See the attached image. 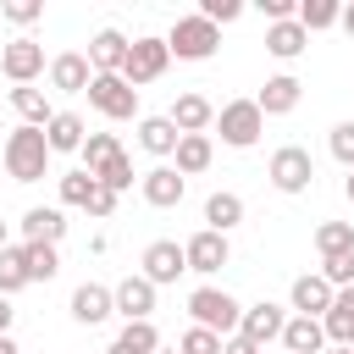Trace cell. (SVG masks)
Returning <instances> with one entry per match:
<instances>
[{
	"label": "cell",
	"mask_w": 354,
	"mask_h": 354,
	"mask_svg": "<svg viewBox=\"0 0 354 354\" xmlns=\"http://www.w3.org/2000/svg\"><path fill=\"white\" fill-rule=\"evenodd\" d=\"M6 171L17 177V183H39L44 171H50V144H44V127H11L6 133Z\"/></svg>",
	"instance_id": "1"
},
{
	"label": "cell",
	"mask_w": 354,
	"mask_h": 354,
	"mask_svg": "<svg viewBox=\"0 0 354 354\" xmlns=\"http://www.w3.org/2000/svg\"><path fill=\"white\" fill-rule=\"evenodd\" d=\"M188 315H194V326H205V332H216L227 343L238 332V321H243V304L227 288H194L188 293Z\"/></svg>",
	"instance_id": "2"
},
{
	"label": "cell",
	"mask_w": 354,
	"mask_h": 354,
	"mask_svg": "<svg viewBox=\"0 0 354 354\" xmlns=\"http://www.w3.org/2000/svg\"><path fill=\"white\" fill-rule=\"evenodd\" d=\"M171 66V50H166V39H155V33H144V39H133L127 44V61H122V83L127 88H144V83H155L160 72Z\"/></svg>",
	"instance_id": "3"
},
{
	"label": "cell",
	"mask_w": 354,
	"mask_h": 354,
	"mask_svg": "<svg viewBox=\"0 0 354 354\" xmlns=\"http://www.w3.org/2000/svg\"><path fill=\"white\" fill-rule=\"evenodd\" d=\"M216 44H221V33L194 11V17H177L171 22V33H166V50L177 55V61H210L216 55Z\"/></svg>",
	"instance_id": "4"
},
{
	"label": "cell",
	"mask_w": 354,
	"mask_h": 354,
	"mask_svg": "<svg viewBox=\"0 0 354 354\" xmlns=\"http://www.w3.org/2000/svg\"><path fill=\"white\" fill-rule=\"evenodd\" d=\"M216 127H221V144L249 149V144H260L266 116H260V105H254V100H227V105L216 111Z\"/></svg>",
	"instance_id": "5"
},
{
	"label": "cell",
	"mask_w": 354,
	"mask_h": 354,
	"mask_svg": "<svg viewBox=\"0 0 354 354\" xmlns=\"http://www.w3.org/2000/svg\"><path fill=\"white\" fill-rule=\"evenodd\" d=\"M266 177H271V188H277V194H304V188H310V177H315V160H310V149H304V144H282V149L271 155Z\"/></svg>",
	"instance_id": "6"
},
{
	"label": "cell",
	"mask_w": 354,
	"mask_h": 354,
	"mask_svg": "<svg viewBox=\"0 0 354 354\" xmlns=\"http://www.w3.org/2000/svg\"><path fill=\"white\" fill-rule=\"evenodd\" d=\"M88 105H94L100 116H111V122H127V116L138 111V88H127L116 72H94V77H88Z\"/></svg>",
	"instance_id": "7"
},
{
	"label": "cell",
	"mask_w": 354,
	"mask_h": 354,
	"mask_svg": "<svg viewBox=\"0 0 354 354\" xmlns=\"http://www.w3.org/2000/svg\"><path fill=\"white\" fill-rule=\"evenodd\" d=\"M0 72H6L17 88H28V83L44 72V44H39V39H11V44L0 50Z\"/></svg>",
	"instance_id": "8"
},
{
	"label": "cell",
	"mask_w": 354,
	"mask_h": 354,
	"mask_svg": "<svg viewBox=\"0 0 354 354\" xmlns=\"http://www.w3.org/2000/svg\"><path fill=\"white\" fill-rule=\"evenodd\" d=\"M183 260H188V271H199V277H216L227 260H232V249H227V238L221 232H194L188 243H183Z\"/></svg>",
	"instance_id": "9"
},
{
	"label": "cell",
	"mask_w": 354,
	"mask_h": 354,
	"mask_svg": "<svg viewBox=\"0 0 354 354\" xmlns=\"http://www.w3.org/2000/svg\"><path fill=\"white\" fill-rule=\"evenodd\" d=\"M188 271V260H183V243H171V238H155L149 249H144V282H155V288H166V282H177Z\"/></svg>",
	"instance_id": "10"
},
{
	"label": "cell",
	"mask_w": 354,
	"mask_h": 354,
	"mask_svg": "<svg viewBox=\"0 0 354 354\" xmlns=\"http://www.w3.org/2000/svg\"><path fill=\"white\" fill-rule=\"evenodd\" d=\"M282 326H288L282 304L260 299V304H249V310H243V321H238V337H243V343H254V348H266L271 337H282Z\"/></svg>",
	"instance_id": "11"
},
{
	"label": "cell",
	"mask_w": 354,
	"mask_h": 354,
	"mask_svg": "<svg viewBox=\"0 0 354 354\" xmlns=\"http://www.w3.org/2000/svg\"><path fill=\"white\" fill-rule=\"evenodd\" d=\"M111 304H116V315H127V321H149V310H155V282L122 277V282L111 288Z\"/></svg>",
	"instance_id": "12"
},
{
	"label": "cell",
	"mask_w": 354,
	"mask_h": 354,
	"mask_svg": "<svg viewBox=\"0 0 354 354\" xmlns=\"http://www.w3.org/2000/svg\"><path fill=\"white\" fill-rule=\"evenodd\" d=\"M321 332H326L332 348H354V288L332 293V310L321 315Z\"/></svg>",
	"instance_id": "13"
},
{
	"label": "cell",
	"mask_w": 354,
	"mask_h": 354,
	"mask_svg": "<svg viewBox=\"0 0 354 354\" xmlns=\"http://www.w3.org/2000/svg\"><path fill=\"white\" fill-rule=\"evenodd\" d=\"M299 94H304V83H299L293 72H277V77H266V88L254 94V105H260V116H288V111L299 105Z\"/></svg>",
	"instance_id": "14"
},
{
	"label": "cell",
	"mask_w": 354,
	"mask_h": 354,
	"mask_svg": "<svg viewBox=\"0 0 354 354\" xmlns=\"http://www.w3.org/2000/svg\"><path fill=\"white\" fill-rule=\"evenodd\" d=\"M166 122L188 138V133H205V127L216 122V105H210L205 94H177V100H171V111H166Z\"/></svg>",
	"instance_id": "15"
},
{
	"label": "cell",
	"mask_w": 354,
	"mask_h": 354,
	"mask_svg": "<svg viewBox=\"0 0 354 354\" xmlns=\"http://www.w3.org/2000/svg\"><path fill=\"white\" fill-rule=\"evenodd\" d=\"M332 293H337V288H332L321 271H304V277L293 282V310H299V315H310V321H321V315L332 310Z\"/></svg>",
	"instance_id": "16"
},
{
	"label": "cell",
	"mask_w": 354,
	"mask_h": 354,
	"mask_svg": "<svg viewBox=\"0 0 354 354\" xmlns=\"http://www.w3.org/2000/svg\"><path fill=\"white\" fill-rule=\"evenodd\" d=\"M83 138H88V127H83L77 111H55V116L44 122V144H50V155H72V149H83Z\"/></svg>",
	"instance_id": "17"
},
{
	"label": "cell",
	"mask_w": 354,
	"mask_h": 354,
	"mask_svg": "<svg viewBox=\"0 0 354 354\" xmlns=\"http://www.w3.org/2000/svg\"><path fill=\"white\" fill-rule=\"evenodd\" d=\"M183 188H188V177H183L177 166H155V171H144V199H149L155 210L183 205Z\"/></svg>",
	"instance_id": "18"
},
{
	"label": "cell",
	"mask_w": 354,
	"mask_h": 354,
	"mask_svg": "<svg viewBox=\"0 0 354 354\" xmlns=\"http://www.w3.org/2000/svg\"><path fill=\"white\" fill-rule=\"evenodd\" d=\"M88 77H94V66H88V55H77V50H66V55L50 61V83H55L61 94H88Z\"/></svg>",
	"instance_id": "19"
},
{
	"label": "cell",
	"mask_w": 354,
	"mask_h": 354,
	"mask_svg": "<svg viewBox=\"0 0 354 354\" xmlns=\"http://www.w3.org/2000/svg\"><path fill=\"white\" fill-rule=\"evenodd\" d=\"M66 238V216L55 205H33L22 216V243H61Z\"/></svg>",
	"instance_id": "20"
},
{
	"label": "cell",
	"mask_w": 354,
	"mask_h": 354,
	"mask_svg": "<svg viewBox=\"0 0 354 354\" xmlns=\"http://www.w3.org/2000/svg\"><path fill=\"white\" fill-rule=\"evenodd\" d=\"M127 44H133V39H122L116 28H100V33L88 39V66H94V72H122Z\"/></svg>",
	"instance_id": "21"
},
{
	"label": "cell",
	"mask_w": 354,
	"mask_h": 354,
	"mask_svg": "<svg viewBox=\"0 0 354 354\" xmlns=\"http://www.w3.org/2000/svg\"><path fill=\"white\" fill-rule=\"evenodd\" d=\"M105 315H116V304H111V288H100V282H83V288L72 293V321H83V326H100Z\"/></svg>",
	"instance_id": "22"
},
{
	"label": "cell",
	"mask_w": 354,
	"mask_h": 354,
	"mask_svg": "<svg viewBox=\"0 0 354 354\" xmlns=\"http://www.w3.org/2000/svg\"><path fill=\"white\" fill-rule=\"evenodd\" d=\"M282 348H288V354H321V348H326V332H321V321H310V315H293V321L282 326Z\"/></svg>",
	"instance_id": "23"
},
{
	"label": "cell",
	"mask_w": 354,
	"mask_h": 354,
	"mask_svg": "<svg viewBox=\"0 0 354 354\" xmlns=\"http://www.w3.org/2000/svg\"><path fill=\"white\" fill-rule=\"evenodd\" d=\"M304 44H310V33L288 17V22H271L266 28V50L277 55V61H293V55H304Z\"/></svg>",
	"instance_id": "24"
},
{
	"label": "cell",
	"mask_w": 354,
	"mask_h": 354,
	"mask_svg": "<svg viewBox=\"0 0 354 354\" xmlns=\"http://www.w3.org/2000/svg\"><path fill=\"white\" fill-rule=\"evenodd\" d=\"M171 155H177V171H183V177H194V171H205V166L216 160V144H210L205 133H188V138H177V149H171Z\"/></svg>",
	"instance_id": "25"
},
{
	"label": "cell",
	"mask_w": 354,
	"mask_h": 354,
	"mask_svg": "<svg viewBox=\"0 0 354 354\" xmlns=\"http://www.w3.org/2000/svg\"><path fill=\"white\" fill-rule=\"evenodd\" d=\"M17 254H22V271H28V282H50V277L61 271V254H55V243H17Z\"/></svg>",
	"instance_id": "26"
},
{
	"label": "cell",
	"mask_w": 354,
	"mask_h": 354,
	"mask_svg": "<svg viewBox=\"0 0 354 354\" xmlns=\"http://www.w3.org/2000/svg\"><path fill=\"white\" fill-rule=\"evenodd\" d=\"M155 348H160V332H155L149 321H127L105 354H155Z\"/></svg>",
	"instance_id": "27"
},
{
	"label": "cell",
	"mask_w": 354,
	"mask_h": 354,
	"mask_svg": "<svg viewBox=\"0 0 354 354\" xmlns=\"http://www.w3.org/2000/svg\"><path fill=\"white\" fill-rule=\"evenodd\" d=\"M205 221H210V232L227 238V232L243 221V199H238V194H210V199H205Z\"/></svg>",
	"instance_id": "28"
},
{
	"label": "cell",
	"mask_w": 354,
	"mask_h": 354,
	"mask_svg": "<svg viewBox=\"0 0 354 354\" xmlns=\"http://www.w3.org/2000/svg\"><path fill=\"white\" fill-rule=\"evenodd\" d=\"M337 17H343L337 0H299V6H293V22H299L304 33H321V28H332Z\"/></svg>",
	"instance_id": "29"
},
{
	"label": "cell",
	"mask_w": 354,
	"mask_h": 354,
	"mask_svg": "<svg viewBox=\"0 0 354 354\" xmlns=\"http://www.w3.org/2000/svg\"><path fill=\"white\" fill-rule=\"evenodd\" d=\"M177 138H183V133H177L166 116H144V122H138V144H144L149 155H171V149H177Z\"/></svg>",
	"instance_id": "30"
},
{
	"label": "cell",
	"mask_w": 354,
	"mask_h": 354,
	"mask_svg": "<svg viewBox=\"0 0 354 354\" xmlns=\"http://www.w3.org/2000/svg\"><path fill=\"white\" fill-rule=\"evenodd\" d=\"M315 249H321V260L354 254V221H321V227H315Z\"/></svg>",
	"instance_id": "31"
},
{
	"label": "cell",
	"mask_w": 354,
	"mask_h": 354,
	"mask_svg": "<svg viewBox=\"0 0 354 354\" xmlns=\"http://www.w3.org/2000/svg\"><path fill=\"white\" fill-rule=\"evenodd\" d=\"M11 105H17V116L28 122V127H44L55 111H50V100H44V88H11Z\"/></svg>",
	"instance_id": "32"
},
{
	"label": "cell",
	"mask_w": 354,
	"mask_h": 354,
	"mask_svg": "<svg viewBox=\"0 0 354 354\" xmlns=\"http://www.w3.org/2000/svg\"><path fill=\"white\" fill-rule=\"evenodd\" d=\"M77 155H83V171H100L111 155H122V144H116V133H88Z\"/></svg>",
	"instance_id": "33"
},
{
	"label": "cell",
	"mask_w": 354,
	"mask_h": 354,
	"mask_svg": "<svg viewBox=\"0 0 354 354\" xmlns=\"http://www.w3.org/2000/svg\"><path fill=\"white\" fill-rule=\"evenodd\" d=\"M94 188H100V177L77 166V171H66V177H61V205H77V210H83V205L94 199Z\"/></svg>",
	"instance_id": "34"
},
{
	"label": "cell",
	"mask_w": 354,
	"mask_h": 354,
	"mask_svg": "<svg viewBox=\"0 0 354 354\" xmlns=\"http://www.w3.org/2000/svg\"><path fill=\"white\" fill-rule=\"evenodd\" d=\"M94 177H100V188H111V194L133 188V160H127V149H122V155H111V160H105Z\"/></svg>",
	"instance_id": "35"
},
{
	"label": "cell",
	"mask_w": 354,
	"mask_h": 354,
	"mask_svg": "<svg viewBox=\"0 0 354 354\" xmlns=\"http://www.w3.org/2000/svg\"><path fill=\"white\" fill-rule=\"evenodd\" d=\"M22 288H28V271H22V254H17V249H6V254H0V293L11 299V293H22Z\"/></svg>",
	"instance_id": "36"
},
{
	"label": "cell",
	"mask_w": 354,
	"mask_h": 354,
	"mask_svg": "<svg viewBox=\"0 0 354 354\" xmlns=\"http://www.w3.org/2000/svg\"><path fill=\"white\" fill-rule=\"evenodd\" d=\"M177 354H221V337H216V332H205V326H188V332H183V343H177Z\"/></svg>",
	"instance_id": "37"
},
{
	"label": "cell",
	"mask_w": 354,
	"mask_h": 354,
	"mask_svg": "<svg viewBox=\"0 0 354 354\" xmlns=\"http://www.w3.org/2000/svg\"><path fill=\"white\" fill-rule=\"evenodd\" d=\"M321 277H326L332 288H354V254H332V260H321Z\"/></svg>",
	"instance_id": "38"
},
{
	"label": "cell",
	"mask_w": 354,
	"mask_h": 354,
	"mask_svg": "<svg viewBox=\"0 0 354 354\" xmlns=\"http://www.w3.org/2000/svg\"><path fill=\"white\" fill-rule=\"evenodd\" d=\"M326 149L354 171V122H337V127H332V138H326Z\"/></svg>",
	"instance_id": "39"
},
{
	"label": "cell",
	"mask_w": 354,
	"mask_h": 354,
	"mask_svg": "<svg viewBox=\"0 0 354 354\" xmlns=\"http://www.w3.org/2000/svg\"><path fill=\"white\" fill-rule=\"evenodd\" d=\"M238 11H243L238 0H205V6H199V17H205L210 28H221V22H238Z\"/></svg>",
	"instance_id": "40"
},
{
	"label": "cell",
	"mask_w": 354,
	"mask_h": 354,
	"mask_svg": "<svg viewBox=\"0 0 354 354\" xmlns=\"http://www.w3.org/2000/svg\"><path fill=\"white\" fill-rule=\"evenodd\" d=\"M0 11H6V22H17V28H28V22H39V17H44V6H39V0H6Z\"/></svg>",
	"instance_id": "41"
},
{
	"label": "cell",
	"mask_w": 354,
	"mask_h": 354,
	"mask_svg": "<svg viewBox=\"0 0 354 354\" xmlns=\"http://www.w3.org/2000/svg\"><path fill=\"white\" fill-rule=\"evenodd\" d=\"M83 210H88V216H94V221H105V216H111V210H116V194H111V188H94V199H88V205H83Z\"/></svg>",
	"instance_id": "42"
},
{
	"label": "cell",
	"mask_w": 354,
	"mask_h": 354,
	"mask_svg": "<svg viewBox=\"0 0 354 354\" xmlns=\"http://www.w3.org/2000/svg\"><path fill=\"white\" fill-rule=\"evenodd\" d=\"M260 11H266L271 22H288V17H293V0H260Z\"/></svg>",
	"instance_id": "43"
},
{
	"label": "cell",
	"mask_w": 354,
	"mask_h": 354,
	"mask_svg": "<svg viewBox=\"0 0 354 354\" xmlns=\"http://www.w3.org/2000/svg\"><path fill=\"white\" fill-rule=\"evenodd\" d=\"M221 354H260V348H254V343H243V337H238V332H232V337H227V343H221Z\"/></svg>",
	"instance_id": "44"
},
{
	"label": "cell",
	"mask_w": 354,
	"mask_h": 354,
	"mask_svg": "<svg viewBox=\"0 0 354 354\" xmlns=\"http://www.w3.org/2000/svg\"><path fill=\"white\" fill-rule=\"evenodd\" d=\"M11 315H17V310H11V299H6V293H0V337H6V332H11Z\"/></svg>",
	"instance_id": "45"
},
{
	"label": "cell",
	"mask_w": 354,
	"mask_h": 354,
	"mask_svg": "<svg viewBox=\"0 0 354 354\" xmlns=\"http://www.w3.org/2000/svg\"><path fill=\"white\" fill-rule=\"evenodd\" d=\"M337 22H343V33H348V39H354V0H348V6H343V17H337Z\"/></svg>",
	"instance_id": "46"
},
{
	"label": "cell",
	"mask_w": 354,
	"mask_h": 354,
	"mask_svg": "<svg viewBox=\"0 0 354 354\" xmlns=\"http://www.w3.org/2000/svg\"><path fill=\"white\" fill-rule=\"evenodd\" d=\"M0 354H22V348H17V343H11V332H6V337H0Z\"/></svg>",
	"instance_id": "47"
},
{
	"label": "cell",
	"mask_w": 354,
	"mask_h": 354,
	"mask_svg": "<svg viewBox=\"0 0 354 354\" xmlns=\"http://www.w3.org/2000/svg\"><path fill=\"white\" fill-rule=\"evenodd\" d=\"M6 249H11V232H6V221H0V254H6Z\"/></svg>",
	"instance_id": "48"
},
{
	"label": "cell",
	"mask_w": 354,
	"mask_h": 354,
	"mask_svg": "<svg viewBox=\"0 0 354 354\" xmlns=\"http://www.w3.org/2000/svg\"><path fill=\"white\" fill-rule=\"evenodd\" d=\"M343 188H348V199H354V171H348V183H343Z\"/></svg>",
	"instance_id": "49"
},
{
	"label": "cell",
	"mask_w": 354,
	"mask_h": 354,
	"mask_svg": "<svg viewBox=\"0 0 354 354\" xmlns=\"http://www.w3.org/2000/svg\"><path fill=\"white\" fill-rule=\"evenodd\" d=\"M332 354H354V348H332Z\"/></svg>",
	"instance_id": "50"
},
{
	"label": "cell",
	"mask_w": 354,
	"mask_h": 354,
	"mask_svg": "<svg viewBox=\"0 0 354 354\" xmlns=\"http://www.w3.org/2000/svg\"><path fill=\"white\" fill-rule=\"evenodd\" d=\"M155 354H177V348H155Z\"/></svg>",
	"instance_id": "51"
}]
</instances>
